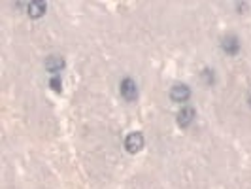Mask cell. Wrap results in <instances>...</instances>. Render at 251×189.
I'll list each match as a JSON object with an SVG mask.
<instances>
[{
    "instance_id": "cell-1",
    "label": "cell",
    "mask_w": 251,
    "mask_h": 189,
    "mask_svg": "<svg viewBox=\"0 0 251 189\" xmlns=\"http://www.w3.org/2000/svg\"><path fill=\"white\" fill-rule=\"evenodd\" d=\"M125 147L126 151H130V153H138L140 149L144 147V136L140 132H130L125 140Z\"/></svg>"
},
{
    "instance_id": "cell-2",
    "label": "cell",
    "mask_w": 251,
    "mask_h": 189,
    "mask_svg": "<svg viewBox=\"0 0 251 189\" xmlns=\"http://www.w3.org/2000/svg\"><path fill=\"white\" fill-rule=\"evenodd\" d=\"M189 97H191V91H189L187 85H183V84H178V85H174V87L170 89V99L174 102H185Z\"/></svg>"
},
{
    "instance_id": "cell-3",
    "label": "cell",
    "mask_w": 251,
    "mask_h": 189,
    "mask_svg": "<svg viewBox=\"0 0 251 189\" xmlns=\"http://www.w3.org/2000/svg\"><path fill=\"white\" fill-rule=\"evenodd\" d=\"M121 95L125 97L126 101H134L138 97V89H136V84L130 80V78H125L121 82Z\"/></svg>"
},
{
    "instance_id": "cell-4",
    "label": "cell",
    "mask_w": 251,
    "mask_h": 189,
    "mask_svg": "<svg viewBox=\"0 0 251 189\" xmlns=\"http://www.w3.org/2000/svg\"><path fill=\"white\" fill-rule=\"evenodd\" d=\"M193 119H195V110L191 106H185L178 114V125L180 127H189L193 123Z\"/></svg>"
},
{
    "instance_id": "cell-5",
    "label": "cell",
    "mask_w": 251,
    "mask_h": 189,
    "mask_svg": "<svg viewBox=\"0 0 251 189\" xmlns=\"http://www.w3.org/2000/svg\"><path fill=\"white\" fill-rule=\"evenodd\" d=\"M221 47H223L225 53L236 55L238 49H240V42H238L236 36H227V38H223V42H221Z\"/></svg>"
},
{
    "instance_id": "cell-6",
    "label": "cell",
    "mask_w": 251,
    "mask_h": 189,
    "mask_svg": "<svg viewBox=\"0 0 251 189\" xmlns=\"http://www.w3.org/2000/svg\"><path fill=\"white\" fill-rule=\"evenodd\" d=\"M45 68L49 70V72H61L63 68H64V59L63 57H57V55H51V57L45 61Z\"/></svg>"
},
{
    "instance_id": "cell-7",
    "label": "cell",
    "mask_w": 251,
    "mask_h": 189,
    "mask_svg": "<svg viewBox=\"0 0 251 189\" xmlns=\"http://www.w3.org/2000/svg\"><path fill=\"white\" fill-rule=\"evenodd\" d=\"M45 4L43 2H40V0H34V2H30L28 4V15L32 17V19H38V17H42L43 14H45Z\"/></svg>"
},
{
    "instance_id": "cell-8",
    "label": "cell",
    "mask_w": 251,
    "mask_h": 189,
    "mask_svg": "<svg viewBox=\"0 0 251 189\" xmlns=\"http://www.w3.org/2000/svg\"><path fill=\"white\" fill-rule=\"evenodd\" d=\"M49 84H51V87H53V91H57V93L61 91V80H59V78H53V80H51Z\"/></svg>"
}]
</instances>
